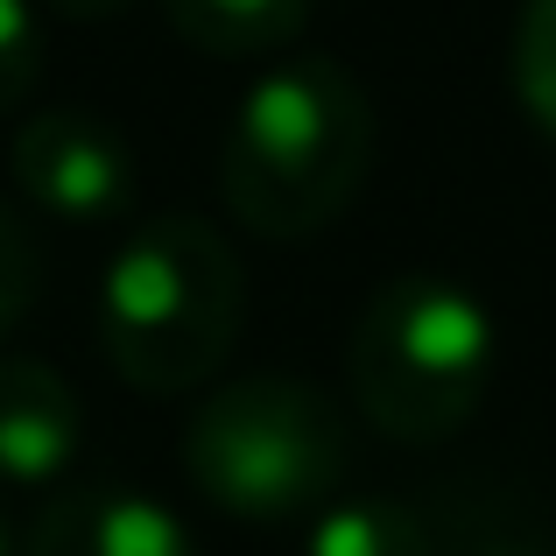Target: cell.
<instances>
[{
    "mask_svg": "<svg viewBox=\"0 0 556 556\" xmlns=\"http://www.w3.org/2000/svg\"><path fill=\"white\" fill-rule=\"evenodd\" d=\"M515 92L529 121L556 141V0H529L515 28Z\"/></svg>",
    "mask_w": 556,
    "mask_h": 556,
    "instance_id": "cell-11",
    "label": "cell"
},
{
    "mask_svg": "<svg viewBox=\"0 0 556 556\" xmlns=\"http://www.w3.org/2000/svg\"><path fill=\"white\" fill-rule=\"evenodd\" d=\"M0 556H14V549H8V521H0Z\"/></svg>",
    "mask_w": 556,
    "mask_h": 556,
    "instance_id": "cell-15",
    "label": "cell"
},
{
    "mask_svg": "<svg viewBox=\"0 0 556 556\" xmlns=\"http://www.w3.org/2000/svg\"><path fill=\"white\" fill-rule=\"evenodd\" d=\"M78 458V394L42 359H0V486L42 493Z\"/></svg>",
    "mask_w": 556,
    "mask_h": 556,
    "instance_id": "cell-7",
    "label": "cell"
},
{
    "mask_svg": "<svg viewBox=\"0 0 556 556\" xmlns=\"http://www.w3.org/2000/svg\"><path fill=\"white\" fill-rule=\"evenodd\" d=\"M36 289H42V254H36V240H28V226L0 204V331L28 317Z\"/></svg>",
    "mask_w": 556,
    "mask_h": 556,
    "instance_id": "cell-13",
    "label": "cell"
},
{
    "mask_svg": "<svg viewBox=\"0 0 556 556\" xmlns=\"http://www.w3.org/2000/svg\"><path fill=\"white\" fill-rule=\"evenodd\" d=\"M374 169V106L331 56H289L247 85L218 149V190L261 240L339 226Z\"/></svg>",
    "mask_w": 556,
    "mask_h": 556,
    "instance_id": "cell-1",
    "label": "cell"
},
{
    "mask_svg": "<svg viewBox=\"0 0 556 556\" xmlns=\"http://www.w3.org/2000/svg\"><path fill=\"white\" fill-rule=\"evenodd\" d=\"M303 556H437L430 515L402 501H331L317 507Z\"/></svg>",
    "mask_w": 556,
    "mask_h": 556,
    "instance_id": "cell-10",
    "label": "cell"
},
{
    "mask_svg": "<svg viewBox=\"0 0 556 556\" xmlns=\"http://www.w3.org/2000/svg\"><path fill=\"white\" fill-rule=\"evenodd\" d=\"M437 556H556V507L515 472L451 479L430 515Z\"/></svg>",
    "mask_w": 556,
    "mask_h": 556,
    "instance_id": "cell-8",
    "label": "cell"
},
{
    "mask_svg": "<svg viewBox=\"0 0 556 556\" xmlns=\"http://www.w3.org/2000/svg\"><path fill=\"white\" fill-rule=\"evenodd\" d=\"M198 56H275L311 28V0H163Z\"/></svg>",
    "mask_w": 556,
    "mask_h": 556,
    "instance_id": "cell-9",
    "label": "cell"
},
{
    "mask_svg": "<svg viewBox=\"0 0 556 556\" xmlns=\"http://www.w3.org/2000/svg\"><path fill=\"white\" fill-rule=\"evenodd\" d=\"M493 380V311L451 275H394L345 339V388L388 444H444Z\"/></svg>",
    "mask_w": 556,
    "mask_h": 556,
    "instance_id": "cell-3",
    "label": "cell"
},
{
    "mask_svg": "<svg viewBox=\"0 0 556 556\" xmlns=\"http://www.w3.org/2000/svg\"><path fill=\"white\" fill-rule=\"evenodd\" d=\"M247 282L226 232L190 212L149 218L99 275V353L135 394H190L226 367Z\"/></svg>",
    "mask_w": 556,
    "mask_h": 556,
    "instance_id": "cell-2",
    "label": "cell"
},
{
    "mask_svg": "<svg viewBox=\"0 0 556 556\" xmlns=\"http://www.w3.org/2000/svg\"><path fill=\"white\" fill-rule=\"evenodd\" d=\"M353 437L317 380L303 374H247L204 394L184 430V472L218 515L289 521L331 507Z\"/></svg>",
    "mask_w": 556,
    "mask_h": 556,
    "instance_id": "cell-4",
    "label": "cell"
},
{
    "mask_svg": "<svg viewBox=\"0 0 556 556\" xmlns=\"http://www.w3.org/2000/svg\"><path fill=\"white\" fill-rule=\"evenodd\" d=\"M14 184L36 212L71 226H106L135 198V149L113 121L85 106H50L14 127Z\"/></svg>",
    "mask_w": 556,
    "mask_h": 556,
    "instance_id": "cell-5",
    "label": "cell"
},
{
    "mask_svg": "<svg viewBox=\"0 0 556 556\" xmlns=\"http://www.w3.org/2000/svg\"><path fill=\"white\" fill-rule=\"evenodd\" d=\"M50 14H64V22H106V14H121L127 0H42Z\"/></svg>",
    "mask_w": 556,
    "mask_h": 556,
    "instance_id": "cell-14",
    "label": "cell"
},
{
    "mask_svg": "<svg viewBox=\"0 0 556 556\" xmlns=\"http://www.w3.org/2000/svg\"><path fill=\"white\" fill-rule=\"evenodd\" d=\"M42 85V22L28 0H0V113Z\"/></svg>",
    "mask_w": 556,
    "mask_h": 556,
    "instance_id": "cell-12",
    "label": "cell"
},
{
    "mask_svg": "<svg viewBox=\"0 0 556 556\" xmlns=\"http://www.w3.org/2000/svg\"><path fill=\"white\" fill-rule=\"evenodd\" d=\"M22 556H198V543L141 486H64L28 521Z\"/></svg>",
    "mask_w": 556,
    "mask_h": 556,
    "instance_id": "cell-6",
    "label": "cell"
}]
</instances>
